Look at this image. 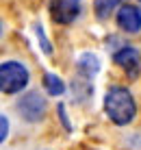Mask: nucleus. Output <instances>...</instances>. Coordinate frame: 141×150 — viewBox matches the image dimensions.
Wrapping results in <instances>:
<instances>
[{"instance_id": "f257e3e1", "label": "nucleus", "mask_w": 141, "mask_h": 150, "mask_svg": "<svg viewBox=\"0 0 141 150\" xmlns=\"http://www.w3.org/2000/svg\"><path fill=\"white\" fill-rule=\"evenodd\" d=\"M104 111L111 122L124 126V124L133 122L135 113H137V102L126 87H111L104 96Z\"/></svg>"}, {"instance_id": "f03ea898", "label": "nucleus", "mask_w": 141, "mask_h": 150, "mask_svg": "<svg viewBox=\"0 0 141 150\" xmlns=\"http://www.w3.org/2000/svg\"><path fill=\"white\" fill-rule=\"evenodd\" d=\"M28 83V70L20 61H4L0 65V87L4 94H18Z\"/></svg>"}, {"instance_id": "7ed1b4c3", "label": "nucleus", "mask_w": 141, "mask_h": 150, "mask_svg": "<svg viewBox=\"0 0 141 150\" xmlns=\"http://www.w3.org/2000/svg\"><path fill=\"white\" fill-rule=\"evenodd\" d=\"M46 98L39 91H28L18 100V113L26 122H39L46 115Z\"/></svg>"}, {"instance_id": "20e7f679", "label": "nucleus", "mask_w": 141, "mask_h": 150, "mask_svg": "<svg viewBox=\"0 0 141 150\" xmlns=\"http://www.w3.org/2000/svg\"><path fill=\"white\" fill-rule=\"evenodd\" d=\"M80 15V0H50V18L56 24H72Z\"/></svg>"}, {"instance_id": "39448f33", "label": "nucleus", "mask_w": 141, "mask_h": 150, "mask_svg": "<svg viewBox=\"0 0 141 150\" xmlns=\"http://www.w3.org/2000/svg\"><path fill=\"white\" fill-rule=\"evenodd\" d=\"M113 59H115V63L122 68L130 79H137L139 76V70H141V54L137 48H133V46H124V48H119L115 54H113Z\"/></svg>"}, {"instance_id": "423d86ee", "label": "nucleus", "mask_w": 141, "mask_h": 150, "mask_svg": "<svg viewBox=\"0 0 141 150\" xmlns=\"http://www.w3.org/2000/svg\"><path fill=\"white\" fill-rule=\"evenodd\" d=\"M117 24L124 33H139L141 30V11L133 4H122L117 11Z\"/></svg>"}, {"instance_id": "0eeeda50", "label": "nucleus", "mask_w": 141, "mask_h": 150, "mask_svg": "<svg viewBox=\"0 0 141 150\" xmlns=\"http://www.w3.org/2000/svg\"><path fill=\"white\" fill-rule=\"evenodd\" d=\"M76 65H78L80 76H87V79H91V76H96L98 72H100V59H98L96 54H91V52H82L78 57Z\"/></svg>"}, {"instance_id": "6e6552de", "label": "nucleus", "mask_w": 141, "mask_h": 150, "mask_svg": "<svg viewBox=\"0 0 141 150\" xmlns=\"http://www.w3.org/2000/svg\"><path fill=\"white\" fill-rule=\"evenodd\" d=\"M44 87L50 96H61L65 91V83L56 74H44Z\"/></svg>"}, {"instance_id": "1a4fd4ad", "label": "nucleus", "mask_w": 141, "mask_h": 150, "mask_svg": "<svg viewBox=\"0 0 141 150\" xmlns=\"http://www.w3.org/2000/svg\"><path fill=\"white\" fill-rule=\"evenodd\" d=\"M117 4H119V0H96L93 2V11H96V15L100 20H106Z\"/></svg>"}, {"instance_id": "9d476101", "label": "nucleus", "mask_w": 141, "mask_h": 150, "mask_svg": "<svg viewBox=\"0 0 141 150\" xmlns=\"http://www.w3.org/2000/svg\"><path fill=\"white\" fill-rule=\"evenodd\" d=\"M72 89H74V96L80 98V100H87V98L91 96V83L87 76H82V79H74V85H72Z\"/></svg>"}, {"instance_id": "9b49d317", "label": "nucleus", "mask_w": 141, "mask_h": 150, "mask_svg": "<svg viewBox=\"0 0 141 150\" xmlns=\"http://www.w3.org/2000/svg\"><path fill=\"white\" fill-rule=\"evenodd\" d=\"M35 33H37V37L41 41V50H44L46 54H52V48H50V41L44 37V33H41V26H35Z\"/></svg>"}, {"instance_id": "f8f14e48", "label": "nucleus", "mask_w": 141, "mask_h": 150, "mask_svg": "<svg viewBox=\"0 0 141 150\" xmlns=\"http://www.w3.org/2000/svg\"><path fill=\"white\" fill-rule=\"evenodd\" d=\"M0 120H2V133H0V139H7V135H9V120H7V115H0Z\"/></svg>"}]
</instances>
